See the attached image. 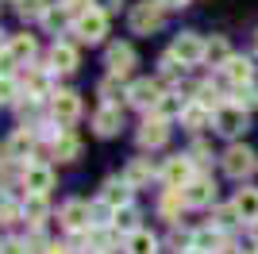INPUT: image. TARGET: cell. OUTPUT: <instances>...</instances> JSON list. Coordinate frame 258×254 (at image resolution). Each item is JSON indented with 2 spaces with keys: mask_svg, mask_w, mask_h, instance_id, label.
<instances>
[{
  "mask_svg": "<svg viewBox=\"0 0 258 254\" xmlns=\"http://www.w3.org/2000/svg\"><path fill=\"white\" fill-rule=\"evenodd\" d=\"M62 8L70 16H81V12H89V0H62Z\"/></svg>",
  "mask_w": 258,
  "mask_h": 254,
  "instance_id": "ab89813d",
  "label": "cell"
},
{
  "mask_svg": "<svg viewBox=\"0 0 258 254\" xmlns=\"http://www.w3.org/2000/svg\"><path fill=\"white\" fill-rule=\"evenodd\" d=\"M216 254H239V250H235V246H220Z\"/></svg>",
  "mask_w": 258,
  "mask_h": 254,
  "instance_id": "ee69618b",
  "label": "cell"
},
{
  "mask_svg": "<svg viewBox=\"0 0 258 254\" xmlns=\"http://www.w3.org/2000/svg\"><path fill=\"white\" fill-rule=\"evenodd\" d=\"M20 181H23V189H27V193H35V197H46V193H50V185H54V169L43 166V162H27Z\"/></svg>",
  "mask_w": 258,
  "mask_h": 254,
  "instance_id": "277c9868",
  "label": "cell"
},
{
  "mask_svg": "<svg viewBox=\"0 0 258 254\" xmlns=\"http://www.w3.org/2000/svg\"><path fill=\"white\" fill-rule=\"evenodd\" d=\"M254 50H258V35H254Z\"/></svg>",
  "mask_w": 258,
  "mask_h": 254,
  "instance_id": "681fc988",
  "label": "cell"
},
{
  "mask_svg": "<svg viewBox=\"0 0 258 254\" xmlns=\"http://www.w3.org/2000/svg\"><path fill=\"white\" fill-rule=\"evenodd\" d=\"M181 208H189V204H185V193L181 189H166V197H162V220L177 223L181 220Z\"/></svg>",
  "mask_w": 258,
  "mask_h": 254,
  "instance_id": "7402d4cb",
  "label": "cell"
},
{
  "mask_svg": "<svg viewBox=\"0 0 258 254\" xmlns=\"http://www.w3.org/2000/svg\"><path fill=\"white\" fill-rule=\"evenodd\" d=\"M254 166H258V162H254V154H250L247 147H231L224 154V169L231 173V177H239V181L247 177V173H254Z\"/></svg>",
  "mask_w": 258,
  "mask_h": 254,
  "instance_id": "30bf717a",
  "label": "cell"
},
{
  "mask_svg": "<svg viewBox=\"0 0 258 254\" xmlns=\"http://www.w3.org/2000/svg\"><path fill=\"white\" fill-rule=\"evenodd\" d=\"M254 254H258V250H254Z\"/></svg>",
  "mask_w": 258,
  "mask_h": 254,
  "instance_id": "816d5d0a",
  "label": "cell"
},
{
  "mask_svg": "<svg viewBox=\"0 0 258 254\" xmlns=\"http://www.w3.org/2000/svg\"><path fill=\"white\" fill-rule=\"evenodd\" d=\"M0 254H31V250H27V243H20V239H8V243L0 246Z\"/></svg>",
  "mask_w": 258,
  "mask_h": 254,
  "instance_id": "f35d334b",
  "label": "cell"
},
{
  "mask_svg": "<svg viewBox=\"0 0 258 254\" xmlns=\"http://www.w3.org/2000/svg\"><path fill=\"white\" fill-rule=\"evenodd\" d=\"M23 216H27V223H43V216H46V201L43 197H35V193H27V204H23Z\"/></svg>",
  "mask_w": 258,
  "mask_h": 254,
  "instance_id": "f546056e",
  "label": "cell"
},
{
  "mask_svg": "<svg viewBox=\"0 0 258 254\" xmlns=\"http://www.w3.org/2000/svg\"><path fill=\"white\" fill-rule=\"evenodd\" d=\"M220 227H201V231L193 235V250H205V254H216L220 250Z\"/></svg>",
  "mask_w": 258,
  "mask_h": 254,
  "instance_id": "4316f807",
  "label": "cell"
},
{
  "mask_svg": "<svg viewBox=\"0 0 258 254\" xmlns=\"http://www.w3.org/2000/svg\"><path fill=\"white\" fill-rule=\"evenodd\" d=\"M205 58H208L212 66H224L227 58H231V46H227V39H212V42L205 46Z\"/></svg>",
  "mask_w": 258,
  "mask_h": 254,
  "instance_id": "4dcf8cb0",
  "label": "cell"
},
{
  "mask_svg": "<svg viewBox=\"0 0 258 254\" xmlns=\"http://www.w3.org/2000/svg\"><path fill=\"white\" fill-rule=\"evenodd\" d=\"M23 85H27V96H39V93H46L50 77H46L39 66H27V74H23Z\"/></svg>",
  "mask_w": 258,
  "mask_h": 254,
  "instance_id": "f1b7e54d",
  "label": "cell"
},
{
  "mask_svg": "<svg viewBox=\"0 0 258 254\" xmlns=\"http://www.w3.org/2000/svg\"><path fill=\"white\" fill-rule=\"evenodd\" d=\"M131 66H135V50H131L127 42L108 46V74H112V77H127Z\"/></svg>",
  "mask_w": 258,
  "mask_h": 254,
  "instance_id": "7c38bea8",
  "label": "cell"
},
{
  "mask_svg": "<svg viewBox=\"0 0 258 254\" xmlns=\"http://www.w3.org/2000/svg\"><path fill=\"white\" fill-rule=\"evenodd\" d=\"M123 116H119V104H100L93 112V127H97V135H116Z\"/></svg>",
  "mask_w": 258,
  "mask_h": 254,
  "instance_id": "5bb4252c",
  "label": "cell"
},
{
  "mask_svg": "<svg viewBox=\"0 0 258 254\" xmlns=\"http://www.w3.org/2000/svg\"><path fill=\"white\" fill-rule=\"evenodd\" d=\"M189 158H193V162H197V166H201V162H208V158H212V150H208V147H205V143H197V147H193V150H189Z\"/></svg>",
  "mask_w": 258,
  "mask_h": 254,
  "instance_id": "60d3db41",
  "label": "cell"
},
{
  "mask_svg": "<svg viewBox=\"0 0 258 254\" xmlns=\"http://www.w3.org/2000/svg\"><path fill=\"white\" fill-rule=\"evenodd\" d=\"M224 77L235 85V89H247L250 77H254V66H250V58H227V62H224Z\"/></svg>",
  "mask_w": 258,
  "mask_h": 254,
  "instance_id": "9a60e30c",
  "label": "cell"
},
{
  "mask_svg": "<svg viewBox=\"0 0 258 254\" xmlns=\"http://www.w3.org/2000/svg\"><path fill=\"white\" fill-rule=\"evenodd\" d=\"M235 104L239 108H254L258 104V93L250 89V85H247V89H235Z\"/></svg>",
  "mask_w": 258,
  "mask_h": 254,
  "instance_id": "e575fe53",
  "label": "cell"
},
{
  "mask_svg": "<svg viewBox=\"0 0 258 254\" xmlns=\"http://www.w3.org/2000/svg\"><path fill=\"white\" fill-rule=\"evenodd\" d=\"M97 4L100 8H112V4H119V0H97Z\"/></svg>",
  "mask_w": 258,
  "mask_h": 254,
  "instance_id": "f6af8a7d",
  "label": "cell"
},
{
  "mask_svg": "<svg viewBox=\"0 0 258 254\" xmlns=\"http://www.w3.org/2000/svg\"><path fill=\"white\" fill-rule=\"evenodd\" d=\"M151 177H154V166H151L147 158H135V162L127 166V173H123V181H127L131 189H139V185H147Z\"/></svg>",
  "mask_w": 258,
  "mask_h": 254,
  "instance_id": "484cf974",
  "label": "cell"
},
{
  "mask_svg": "<svg viewBox=\"0 0 258 254\" xmlns=\"http://www.w3.org/2000/svg\"><path fill=\"white\" fill-rule=\"evenodd\" d=\"M112 227H116L123 239H127L131 231H139V212L131 208V204H123V208H116L112 212Z\"/></svg>",
  "mask_w": 258,
  "mask_h": 254,
  "instance_id": "603a6c76",
  "label": "cell"
},
{
  "mask_svg": "<svg viewBox=\"0 0 258 254\" xmlns=\"http://www.w3.org/2000/svg\"><path fill=\"white\" fill-rule=\"evenodd\" d=\"M181 193H185V204H189V208H208V204L216 201V181L205 177V173H197Z\"/></svg>",
  "mask_w": 258,
  "mask_h": 254,
  "instance_id": "5b68a950",
  "label": "cell"
},
{
  "mask_svg": "<svg viewBox=\"0 0 258 254\" xmlns=\"http://www.w3.org/2000/svg\"><path fill=\"white\" fill-rule=\"evenodd\" d=\"M31 150H35V135L27 127H20V131L8 139V150H4V154H8V158H27Z\"/></svg>",
  "mask_w": 258,
  "mask_h": 254,
  "instance_id": "cb8c5ba5",
  "label": "cell"
},
{
  "mask_svg": "<svg viewBox=\"0 0 258 254\" xmlns=\"http://www.w3.org/2000/svg\"><path fill=\"white\" fill-rule=\"evenodd\" d=\"M50 66L58 74H74L77 70V46L74 42H54L50 46Z\"/></svg>",
  "mask_w": 258,
  "mask_h": 254,
  "instance_id": "2e32d148",
  "label": "cell"
},
{
  "mask_svg": "<svg viewBox=\"0 0 258 254\" xmlns=\"http://www.w3.org/2000/svg\"><path fill=\"white\" fill-rule=\"evenodd\" d=\"M0 50H4V35H0Z\"/></svg>",
  "mask_w": 258,
  "mask_h": 254,
  "instance_id": "7dc6e473",
  "label": "cell"
},
{
  "mask_svg": "<svg viewBox=\"0 0 258 254\" xmlns=\"http://www.w3.org/2000/svg\"><path fill=\"white\" fill-rule=\"evenodd\" d=\"M193 177H197V173H193V158H189V154H177V158H170L166 166H162L166 189H185Z\"/></svg>",
  "mask_w": 258,
  "mask_h": 254,
  "instance_id": "3957f363",
  "label": "cell"
},
{
  "mask_svg": "<svg viewBox=\"0 0 258 254\" xmlns=\"http://www.w3.org/2000/svg\"><path fill=\"white\" fill-rule=\"evenodd\" d=\"M16 220H20V208H16L12 201H4L0 204V223H16Z\"/></svg>",
  "mask_w": 258,
  "mask_h": 254,
  "instance_id": "74e56055",
  "label": "cell"
},
{
  "mask_svg": "<svg viewBox=\"0 0 258 254\" xmlns=\"http://www.w3.org/2000/svg\"><path fill=\"white\" fill-rule=\"evenodd\" d=\"M50 143H54V158H62V162H74L77 154H81V143H77V135H74V131H66V127L50 139Z\"/></svg>",
  "mask_w": 258,
  "mask_h": 254,
  "instance_id": "ac0fdd59",
  "label": "cell"
},
{
  "mask_svg": "<svg viewBox=\"0 0 258 254\" xmlns=\"http://www.w3.org/2000/svg\"><path fill=\"white\" fill-rule=\"evenodd\" d=\"M212 108L208 104H201V100H193V104H185V112H181V123L189 127V131H201L205 123H212Z\"/></svg>",
  "mask_w": 258,
  "mask_h": 254,
  "instance_id": "d6986e66",
  "label": "cell"
},
{
  "mask_svg": "<svg viewBox=\"0 0 258 254\" xmlns=\"http://www.w3.org/2000/svg\"><path fill=\"white\" fill-rule=\"evenodd\" d=\"M162 27V4L158 0H143V4H135L131 8V31L135 35H151V31H158Z\"/></svg>",
  "mask_w": 258,
  "mask_h": 254,
  "instance_id": "7a4b0ae2",
  "label": "cell"
},
{
  "mask_svg": "<svg viewBox=\"0 0 258 254\" xmlns=\"http://www.w3.org/2000/svg\"><path fill=\"white\" fill-rule=\"evenodd\" d=\"M0 246H4V243H0Z\"/></svg>",
  "mask_w": 258,
  "mask_h": 254,
  "instance_id": "f907efd6",
  "label": "cell"
},
{
  "mask_svg": "<svg viewBox=\"0 0 258 254\" xmlns=\"http://www.w3.org/2000/svg\"><path fill=\"white\" fill-rule=\"evenodd\" d=\"M185 112V100L177 93H162V100L154 104V116H162V119H170V116H181Z\"/></svg>",
  "mask_w": 258,
  "mask_h": 254,
  "instance_id": "83f0119b",
  "label": "cell"
},
{
  "mask_svg": "<svg viewBox=\"0 0 258 254\" xmlns=\"http://www.w3.org/2000/svg\"><path fill=\"white\" fill-rule=\"evenodd\" d=\"M216 131H220V135H239V131H243V127H247V108H239L235 100H231V104H224V108H216Z\"/></svg>",
  "mask_w": 258,
  "mask_h": 254,
  "instance_id": "8992f818",
  "label": "cell"
},
{
  "mask_svg": "<svg viewBox=\"0 0 258 254\" xmlns=\"http://www.w3.org/2000/svg\"><path fill=\"white\" fill-rule=\"evenodd\" d=\"M74 35L81 42H100L108 35V12L89 8V12H81V16H74Z\"/></svg>",
  "mask_w": 258,
  "mask_h": 254,
  "instance_id": "6da1fadb",
  "label": "cell"
},
{
  "mask_svg": "<svg viewBox=\"0 0 258 254\" xmlns=\"http://www.w3.org/2000/svg\"><path fill=\"white\" fill-rule=\"evenodd\" d=\"M189 254H205V250H189Z\"/></svg>",
  "mask_w": 258,
  "mask_h": 254,
  "instance_id": "c3c4849f",
  "label": "cell"
},
{
  "mask_svg": "<svg viewBox=\"0 0 258 254\" xmlns=\"http://www.w3.org/2000/svg\"><path fill=\"white\" fill-rule=\"evenodd\" d=\"M50 112H54V119H58L62 127H70L77 116H81V100H77V93L58 89V93H54V100H50Z\"/></svg>",
  "mask_w": 258,
  "mask_h": 254,
  "instance_id": "52a82bcc",
  "label": "cell"
},
{
  "mask_svg": "<svg viewBox=\"0 0 258 254\" xmlns=\"http://www.w3.org/2000/svg\"><path fill=\"white\" fill-rule=\"evenodd\" d=\"M205 46H208V42H201L197 35H189V31L173 39V54H177V58H181L185 66H197V62H205Z\"/></svg>",
  "mask_w": 258,
  "mask_h": 254,
  "instance_id": "8fae6325",
  "label": "cell"
},
{
  "mask_svg": "<svg viewBox=\"0 0 258 254\" xmlns=\"http://www.w3.org/2000/svg\"><path fill=\"white\" fill-rule=\"evenodd\" d=\"M231 204H235L239 220H247V223H254V220H258V189H239Z\"/></svg>",
  "mask_w": 258,
  "mask_h": 254,
  "instance_id": "ffe728a7",
  "label": "cell"
},
{
  "mask_svg": "<svg viewBox=\"0 0 258 254\" xmlns=\"http://www.w3.org/2000/svg\"><path fill=\"white\" fill-rule=\"evenodd\" d=\"M12 100H16V81L0 77V104H12Z\"/></svg>",
  "mask_w": 258,
  "mask_h": 254,
  "instance_id": "d590c367",
  "label": "cell"
},
{
  "mask_svg": "<svg viewBox=\"0 0 258 254\" xmlns=\"http://www.w3.org/2000/svg\"><path fill=\"white\" fill-rule=\"evenodd\" d=\"M239 220V212H235V204H231V208H220L216 212V227H231V223Z\"/></svg>",
  "mask_w": 258,
  "mask_h": 254,
  "instance_id": "8d00e7d4",
  "label": "cell"
},
{
  "mask_svg": "<svg viewBox=\"0 0 258 254\" xmlns=\"http://www.w3.org/2000/svg\"><path fill=\"white\" fill-rule=\"evenodd\" d=\"M166 139H170V127H166V119H162V116H147V119H143V127H139V147L158 150V147H166Z\"/></svg>",
  "mask_w": 258,
  "mask_h": 254,
  "instance_id": "9c48e42d",
  "label": "cell"
},
{
  "mask_svg": "<svg viewBox=\"0 0 258 254\" xmlns=\"http://www.w3.org/2000/svg\"><path fill=\"white\" fill-rule=\"evenodd\" d=\"M89 216H93V208H89L85 201H66L62 204V223L70 227V231H81V227H89Z\"/></svg>",
  "mask_w": 258,
  "mask_h": 254,
  "instance_id": "4fadbf2b",
  "label": "cell"
},
{
  "mask_svg": "<svg viewBox=\"0 0 258 254\" xmlns=\"http://www.w3.org/2000/svg\"><path fill=\"white\" fill-rule=\"evenodd\" d=\"M162 8H185V4H189V0H158Z\"/></svg>",
  "mask_w": 258,
  "mask_h": 254,
  "instance_id": "7bdbcfd3",
  "label": "cell"
},
{
  "mask_svg": "<svg viewBox=\"0 0 258 254\" xmlns=\"http://www.w3.org/2000/svg\"><path fill=\"white\" fill-rule=\"evenodd\" d=\"M123 246H127V254H158V239H154L151 231H131L127 239H123Z\"/></svg>",
  "mask_w": 258,
  "mask_h": 254,
  "instance_id": "44dd1931",
  "label": "cell"
},
{
  "mask_svg": "<svg viewBox=\"0 0 258 254\" xmlns=\"http://www.w3.org/2000/svg\"><path fill=\"white\" fill-rule=\"evenodd\" d=\"M35 50H39V46H35L31 35H12V39H8V54L16 58V62H31Z\"/></svg>",
  "mask_w": 258,
  "mask_h": 254,
  "instance_id": "d4e9b609",
  "label": "cell"
},
{
  "mask_svg": "<svg viewBox=\"0 0 258 254\" xmlns=\"http://www.w3.org/2000/svg\"><path fill=\"white\" fill-rule=\"evenodd\" d=\"M43 254H70V246H62V243H50Z\"/></svg>",
  "mask_w": 258,
  "mask_h": 254,
  "instance_id": "b9f144b4",
  "label": "cell"
},
{
  "mask_svg": "<svg viewBox=\"0 0 258 254\" xmlns=\"http://www.w3.org/2000/svg\"><path fill=\"white\" fill-rule=\"evenodd\" d=\"M16 12L23 20H43L50 8H46V0H16Z\"/></svg>",
  "mask_w": 258,
  "mask_h": 254,
  "instance_id": "1f68e13d",
  "label": "cell"
},
{
  "mask_svg": "<svg viewBox=\"0 0 258 254\" xmlns=\"http://www.w3.org/2000/svg\"><path fill=\"white\" fill-rule=\"evenodd\" d=\"M250 235H254V243H258V220H254V223H250Z\"/></svg>",
  "mask_w": 258,
  "mask_h": 254,
  "instance_id": "bcb514c9",
  "label": "cell"
},
{
  "mask_svg": "<svg viewBox=\"0 0 258 254\" xmlns=\"http://www.w3.org/2000/svg\"><path fill=\"white\" fill-rule=\"evenodd\" d=\"M100 204H108L112 212H116V208H123V204H131V185H127V181H104Z\"/></svg>",
  "mask_w": 258,
  "mask_h": 254,
  "instance_id": "e0dca14e",
  "label": "cell"
},
{
  "mask_svg": "<svg viewBox=\"0 0 258 254\" xmlns=\"http://www.w3.org/2000/svg\"><path fill=\"white\" fill-rule=\"evenodd\" d=\"M66 16H70V12H66V8H50V12H46V16H43V23H46V27H50V31H58V27H62V23H66Z\"/></svg>",
  "mask_w": 258,
  "mask_h": 254,
  "instance_id": "836d02e7",
  "label": "cell"
},
{
  "mask_svg": "<svg viewBox=\"0 0 258 254\" xmlns=\"http://www.w3.org/2000/svg\"><path fill=\"white\" fill-rule=\"evenodd\" d=\"M100 96H104V104H119L127 96V89L119 85V77H108V81H100Z\"/></svg>",
  "mask_w": 258,
  "mask_h": 254,
  "instance_id": "d6a6232c",
  "label": "cell"
},
{
  "mask_svg": "<svg viewBox=\"0 0 258 254\" xmlns=\"http://www.w3.org/2000/svg\"><path fill=\"white\" fill-rule=\"evenodd\" d=\"M127 100H131L135 108H154V104L162 100V85L154 81V77H139V81H131Z\"/></svg>",
  "mask_w": 258,
  "mask_h": 254,
  "instance_id": "ba28073f",
  "label": "cell"
}]
</instances>
